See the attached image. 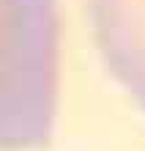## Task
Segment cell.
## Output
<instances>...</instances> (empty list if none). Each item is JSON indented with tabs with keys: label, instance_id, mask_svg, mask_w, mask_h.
I'll list each match as a JSON object with an SVG mask.
<instances>
[{
	"label": "cell",
	"instance_id": "obj_1",
	"mask_svg": "<svg viewBox=\"0 0 145 151\" xmlns=\"http://www.w3.org/2000/svg\"><path fill=\"white\" fill-rule=\"evenodd\" d=\"M55 0H0V148H36L58 118Z\"/></svg>",
	"mask_w": 145,
	"mask_h": 151
},
{
	"label": "cell",
	"instance_id": "obj_2",
	"mask_svg": "<svg viewBox=\"0 0 145 151\" xmlns=\"http://www.w3.org/2000/svg\"><path fill=\"white\" fill-rule=\"evenodd\" d=\"M88 8L107 66L145 107V0H88Z\"/></svg>",
	"mask_w": 145,
	"mask_h": 151
}]
</instances>
